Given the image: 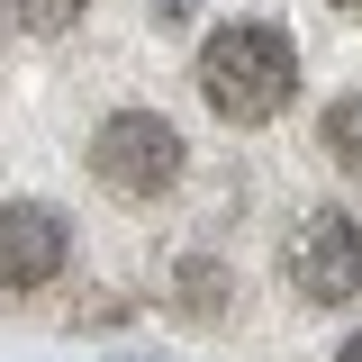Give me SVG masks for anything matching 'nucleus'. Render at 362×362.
I'll return each instance as SVG.
<instances>
[{"mask_svg":"<svg viewBox=\"0 0 362 362\" xmlns=\"http://www.w3.org/2000/svg\"><path fill=\"white\" fill-rule=\"evenodd\" d=\"M281 281H290L308 308H344L362 290V218L308 209V218L290 226V245H281Z\"/></svg>","mask_w":362,"mask_h":362,"instance_id":"nucleus-3","label":"nucleus"},{"mask_svg":"<svg viewBox=\"0 0 362 362\" xmlns=\"http://www.w3.org/2000/svg\"><path fill=\"white\" fill-rule=\"evenodd\" d=\"M326 9H362V0H326Z\"/></svg>","mask_w":362,"mask_h":362,"instance_id":"nucleus-10","label":"nucleus"},{"mask_svg":"<svg viewBox=\"0 0 362 362\" xmlns=\"http://www.w3.org/2000/svg\"><path fill=\"white\" fill-rule=\"evenodd\" d=\"M64 254H73V235H64L54 209H37V199L0 209V290H45L64 272Z\"/></svg>","mask_w":362,"mask_h":362,"instance_id":"nucleus-4","label":"nucleus"},{"mask_svg":"<svg viewBox=\"0 0 362 362\" xmlns=\"http://www.w3.org/2000/svg\"><path fill=\"white\" fill-rule=\"evenodd\" d=\"M317 145H326V163H344V173H362V90H344V100H326V118H317Z\"/></svg>","mask_w":362,"mask_h":362,"instance_id":"nucleus-5","label":"nucleus"},{"mask_svg":"<svg viewBox=\"0 0 362 362\" xmlns=\"http://www.w3.org/2000/svg\"><path fill=\"white\" fill-rule=\"evenodd\" d=\"M344 362H362V335H354V344H344Z\"/></svg>","mask_w":362,"mask_h":362,"instance_id":"nucleus-9","label":"nucleus"},{"mask_svg":"<svg viewBox=\"0 0 362 362\" xmlns=\"http://www.w3.org/2000/svg\"><path fill=\"white\" fill-rule=\"evenodd\" d=\"M82 163H90V181L109 190V199H127V209H145V199H163L181 181V127L163 118V109H109L100 127H90V145H82Z\"/></svg>","mask_w":362,"mask_h":362,"instance_id":"nucleus-2","label":"nucleus"},{"mask_svg":"<svg viewBox=\"0 0 362 362\" xmlns=\"http://www.w3.org/2000/svg\"><path fill=\"white\" fill-rule=\"evenodd\" d=\"M173 299H190V308H218L226 281H218V272H190V281H173Z\"/></svg>","mask_w":362,"mask_h":362,"instance_id":"nucleus-7","label":"nucleus"},{"mask_svg":"<svg viewBox=\"0 0 362 362\" xmlns=\"http://www.w3.org/2000/svg\"><path fill=\"white\" fill-rule=\"evenodd\" d=\"M82 9L90 0H0V28H18V37H64Z\"/></svg>","mask_w":362,"mask_h":362,"instance_id":"nucleus-6","label":"nucleus"},{"mask_svg":"<svg viewBox=\"0 0 362 362\" xmlns=\"http://www.w3.org/2000/svg\"><path fill=\"white\" fill-rule=\"evenodd\" d=\"M299 90V45L272 18H226L218 37L199 45V100L226 127H272Z\"/></svg>","mask_w":362,"mask_h":362,"instance_id":"nucleus-1","label":"nucleus"},{"mask_svg":"<svg viewBox=\"0 0 362 362\" xmlns=\"http://www.w3.org/2000/svg\"><path fill=\"white\" fill-rule=\"evenodd\" d=\"M154 9H163V18H190V9H199V0H154Z\"/></svg>","mask_w":362,"mask_h":362,"instance_id":"nucleus-8","label":"nucleus"}]
</instances>
